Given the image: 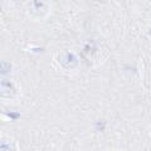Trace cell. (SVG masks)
I'll list each match as a JSON object with an SVG mask.
<instances>
[{
	"label": "cell",
	"instance_id": "3",
	"mask_svg": "<svg viewBox=\"0 0 151 151\" xmlns=\"http://www.w3.org/2000/svg\"><path fill=\"white\" fill-rule=\"evenodd\" d=\"M17 94V89L14 84L9 81H1L0 82V97L3 98H13Z\"/></svg>",
	"mask_w": 151,
	"mask_h": 151
},
{
	"label": "cell",
	"instance_id": "4",
	"mask_svg": "<svg viewBox=\"0 0 151 151\" xmlns=\"http://www.w3.org/2000/svg\"><path fill=\"white\" fill-rule=\"evenodd\" d=\"M14 145L9 140H3L0 141V151H14Z\"/></svg>",
	"mask_w": 151,
	"mask_h": 151
},
{
	"label": "cell",
	"instance_id": "2",
	"mask_svg": "<svg viewBox=\"0 0 151 151\" xmlns=\"http://www.w3.org/2000/svg\"><path fill=\"white\" fill-rule=\"evenodd\" d=\"M58 62L65 69H74L78 65V60L76 55L70 52H62L58 54Z\"/></svg>",
	"mask_w": 151,
	"mask_h": 151
},
{
	"label": "cell",
	"instance_id": "1",
	"mask_svg": "<svg viewBox=\"0 0 151 151\" xmlns=\"http://www.w3.org/2000/svg\"><path fill=\"white\" fill-rule=\"evenodd\" d=\"M28 13L32 17H35V18L47 17V14H48V5L43 1H39V0H33V1L28 4Z\"/></svg>",
	"mask_w": 151,
	"mask_h": 151
}]
</instances>
